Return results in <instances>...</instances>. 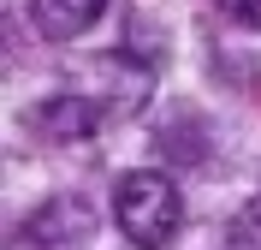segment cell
<instances>
[{"label":"cell","instance_id":"6da1fadb","mask_svg":"<svg viewBox=\"0 0 261 250\" xmlns=\"http://www.w3.org/2000/svg\"><path fill=\"white\" fill-rule=\"evenodd\" d=\"M113 220H119V233L130 244H143V250L172 244V233H178V220H184L178 185L166 179V173H125L119 179V197H113Z\"/></svg>","mask_w":261,"mask_h":250},{"label":"cell","instance_id":"7a4b0ae2","mask_svg":"<svg viewBox=\"0 0 261 250\" xmlns=\"http://www.w3.org/2000/svg\"><path fill=\"white\" fill-rule=\"evenodd\" d=\"M89 202H77V197H60V202H48V209H36L30 215V226H24V244H36V250H77L83 238H89Z\"/></svg>","mask_w":261,"mask_h":250},{"label":"cell","instance_id":"3957f363","mask_svg":"<svg viewBox=\"0 0 261 250\" xmlns=\"http://www.w3.org/2000/svg\"><path fill=\"white\" fill-rule=\"evenodd\" d=\"M101 12H107V0H30V18L42 24V36H54V42L83 36L89 24H101Z\"/></svg>","mask_w":261,"mask_h":250},{"label":"cell","instance_id":"277c9868","mask_svg":"<svg viewBox=\"0 0 261 250\" xmlns=\"http://www.w3.org/2000/svg\"><path fill=\"white\" fill-rule=\"evenodd\" d=\"M42 125H48L54 137H89L101 125V107L95 101H77V96H60V101L42 107Z\"/></svg>","mask_w":261,"mask_h":250},{"label":"cell","instance_id":"5b68a950","mask_svg":"<svg viewBox=\"0 0 261 250\" xmlns=\"http://www.w3.org/2000/svg\"><path fill=\"white\" fill-rule=\"evenodd\" d=\"M231 250H261V197H249L244 209H238V220H231Z\"/></svg>","mask_w":261,"mask_h":250},{"label":"cell","instance_id":"8992f818","mask_svg":"<svg viewBox=\"0 0 261 250\" xmlns=\"http://www.w3.org/2000/svg\"><path fill=\"white\" fill-rule=\"evenodd\" d=\"M214 6H220L231 24H249V30H261V0H214Z\"/></svg>","mask_w":261,"mask_h":250}]
</instances>
